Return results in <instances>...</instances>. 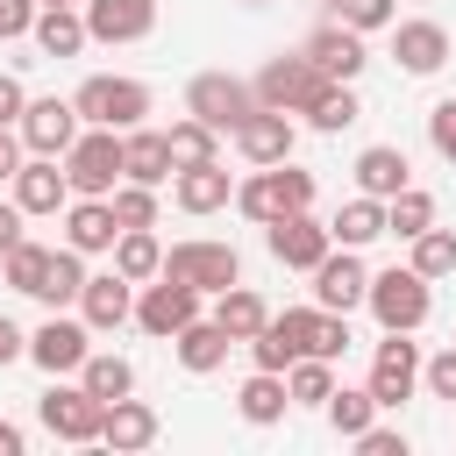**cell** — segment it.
Listing matches in <instances>:
<instances>
[{
  "label": "cell",
  "mask_w": 456,
  "mask_h": 456,
  "mask_svg": "<svg viewBox=\"0 0 456 456\" xmlns=\"http://www.w3.org/2000/svg\"><path fill=\"white\" fill-rule=\"evenodd\" d=\"M299 207H314V171H299L292 157L285 164H256L249 178H235V214L242 221H278V214H299Z\"/></svg>",
  "instance_id": "obj_1"
},
{
  "label": "cell",
  "mask_w": 456,
  "mask_h": 456,
  "mask_svg": "<svg viewBox=\"0 0 456 456\" xmlns=\"http://www.w3.org/2000/svg\"><path fill=\"white\" fill-rule=\"evenodd\" d=\"M363 306H370V321H378V328H406V335H420V328H428V314H435V285H428L413 264H392V271H370Z\"/></svg>",
  "instance_id": "obj_2"
},
{
  "label": "cell",
  "mask_w": 456,
  "mask_h": 456,
  "mask_svg": "<svg viewBox=\"0 0 456 456\" xmlns=\"http://www.w3.org/2000/svg\"><path fill=\"white\" fill-rule=\"evenodd\" d=\"M71 107H78L86 128H135L150 114V86L142 78H121V71H93V78H78Z\"/></svg>",
  "instance_id": "obj_3"
},
{
  "label": "cell",
  "mask_w": 456,
  "mask_h": 456,
  "mask_svg": "<svg viewBox=\"0 0 456 456\" xmlns=\"http://www.w3.org/2000/svg\"><path fill=\"white\" fill-rule=\"evenodd\" d=\"M57 164H64L71 192L107 200V192L121 185V128H78V135H71V150H64Z\"/></svg>",
  "instance_id": "obj_4"
},
{
  "label": "cell",
  "mask_w": 456,
  "mask_h": 456,
  "mask_svg": "<svg viewBox=\"0 0 456 456\" xmlns=\"http://www.w3.org/2000/svg\"><path fill=\"white\" fill-rule=\"evenodd\" d=\"M164 278H185L192 292H228L235 278H242V256H235V242H214V235H185V242H171L164 249Z\"/></svg>",
  "instance_id": "obj_5"
},
{
  "label": "cell",
  "mask_w": 456,
  "mask_h": 456,
  "mask_svg": "<svg viewBox=\"0 0 456 456\" xmlns=\"http://www.w3.org/2000/svg\"><path fill=\"white\" fill-rule=\"evenodd\" d=\"M370 399H378V413H399L413 392H420V342L406 335V328H385V342L370 349Z\"/></svg>",
  "instance_id": "obj_6"
},
{
  "label": "cell",
  "mask_w": 456,
  "mask_h": 456,
  "mask_svg": "<svg viewBox=\"0 0 456 456\" xmlns=\"http://www.w3.org/2000/svg\"><path fill=\"white\" fill-rule=\"evenodd\" d=\"M100 399L78 385V378H50V392L36 399V420H43V435H57V442H71V449H93L100 442Z\"/></svg>",
  "instance_id": "obj_7"
},
{
  "label": "cell",
  "mask_w": 456,
  "mask_h": 456,
  "mask_svg": "<svg viewBox=\"0 0 456 456\" xmlns=\"http://www.w3.org/2000/svg\"><path fill=\"white\" fill-rule=\"evenodd\" d=\"M185 114H200L214 135H235V128L256 114V86L235 78V71H200V78L185 86Z\"/></svg>",
  "instance_id": "obj_8"
},
{
  "label": "cell",
  "mask_w": 456,
  "mask_h": 456,
  "mask_svg": "<svg viewBox=\"0 0 456 456\" xmlns=\"http://www.w3.org/2000/svg\"><path fill=\"white\" fill-rule=\"evenodd\" d=\"M200 299H207V292H192L185 278H164V271H157L150 285H135V328L157 335V342H171L185 321H200Z\"/></svg>",
  "instance_id": "obj_9"
},
{
  "label": "cell",
  "mask_w": 456,
  "mask_h": 456,
  "mask_svg": "<svg viewBox=\"0 0 456 456\" xmlns=\"http://www.w3.org/2000/svg\"><path fill=\"white\" fill-rule=\"evenodd\" d=\"M93 356V328L64 306V314H50L36 335H28V363L43 370V378H78V363Z\"/></svg>",
  "instance_id": "obj_10"
},
{
  "label": "cell",
  "mask_w": 456,
  "mask_h": 456,
  "mask_svg": "<svg viewBox=\"0 0 456 456\" xmlns=\"http://www.w3.org/2000/svg\"><path fill=\"white\" fill-rule=\"evenodd\" d=\"M264 249H271L285 271H314V264L335 249V235H328V221H321L314 207H299V214H278V221H264Z\"/></svg>",
  "instance_id": "obj_11"
},
{
  "label": "cell",
  "mask_w": 456,
  "mask_h": 456,
  "mask_svg": "<svg viewBox=\"0 0 456 456\" xmlns=\"http://www.w3.org/2000/svg\"><path fill=\"white\" fill-rule=\"evenodd\" d=\"M249 86H256V107L299 114V107L321 93V71H314V57H306V50H278V57H271V64H264Z\"/></svg>",
  "instance_id": "obj_12"
},
{
  "label": "cell",
  "mask_w": 456,
  "mask_h": 456,
  "mask_svg": "<svg viewBox=\"0 0 456 456\" xmlns=\"http://www.w3.org/2000/svg\"><path fill=\"white\" fill-rule=\"evenodd\" d=\"M306 278H314V306H328V314H356L363 292H370V264H363V249H342V242H335Z\"/></svg>",
  "instance_id": "obj_13"
},
{
  "label": "cell",
  "mask_w": 456,
  "mask_h": 456,
  "mask_svg": "<svg viewBox=\"0 0 456 456\" xmlns=\"http://www.w3.org/2000/svg\"><path fill=\"white\" fill-rule=\"evenodd\" d=\"M78 128H86V121H78V107H71V100H57V93L28 100V107H21V121H14V135H21V150H28V157H64Z\"/></svg>",
  "instance_id": "obj_14"
},
{
  "label": "cell",
  "mask_w": 456,
  "mask_h": 456,
  "mask_svg": "<svg viewBox=\"0 0 456 456\" xmlns=\"http://www.w3.org/2000/svg\"><path fill=\"white\" fill-rule=\"evenodd\" d=\"M306 342H314V299L306 306H285V314H271L242 349H249V363L256 370H285L292 356H306Z\"/></svg>",
  "instance_id": "obj_15"
},
{
  "label": "cell",
  "mask_w": 456,
  "mask_h": 456,
  "mask_svg": "<svg viewBox=\"0 0 456 456\" xmlns=\"http://www.w3.org/2000/svg\"><path fill=\"white\" fill-rule=\"evenodd\" d=\"M93 335H114V328H128L135 321V285L121 278V271H86V285H78V306H71Z\"/></svg>",
  "instance_id": "obj_16"
},
{
  "label": "cell",
  "mask_w": 456,
  "mask_h": 456,
  "mask_svg": "<svg viewBox=\"0 0 456 456\" xmlns=\"http://www.w3.org/2000/svg\"><path fill=\"white\" fill-rule=\"evenodd\" d=\"M14 192V207L28 214V221H50V214H64V200H71V178H64V164L57 157H21V171L7 178Z\"/></svg>",
  "instance_id": "obj_17"
},
{
  "label": "cell",
  "mask_w": 456,
  "mask_h": 456,
  "mask_svg": "<svg viewBox=\"0 0 456 456\" xmlns=\"http://www.w3.org/2000/svg\"><path fill=\"white\" fill-rule=\"evenodd\" d=\"M392 57H399V71H406V78H435V71L449 64V28H442V21H428V14L392 21Z\"/></svg>",
  "instance_id": "obj_18"
},
{
  "label": "cell",
  "mask_w": 456,
  "mask_h": 456,
  "mask_svg": "<svg viewBox=\"0 0 456 456\" xmlns=\"http://www.w3.org/2000/svg\"><path fill=\"white\" fill-rule=\"evenodd\" d=\"M299 50L314 57V71H321V78H349V86H356V78H363V64H370V50H363V36H356L349 21H321Z\"/></svg>",
  "instance_id": "obj_19"
},
{
  "label": "cell",
  "mask_w": 456,
  "mask_h": 456,
  "mask_svg": "<svg viewBox=\"0 0 456 456\" xmlns=\"http://www.w3.org/2000/svg\"><path fill=\"white\" fill-rule=\"evenodd\" d=\"M164 435V420H157V406L150 399H107V413H100V449H114V456H135V449H150Z\"/></svg>",
  "instance_id": "obj_20"
},
{
  "label": "cell",
  "mask_w": 456,
  "mask_h": 456,
  "mask_svg": "<svg viewBox=\"0 0 456 456\" xmlns=\"http://www.w3.org/2000/svg\"><path fill=\"white\" fill-rule=\"evenodd\" d=\"M93 43H142L157 28V0H78Z\"/></svg>",
  "instance_id": "obj_21"
},
{
  "label": "cell",
  "mask_w": 456,
  "mask_h": 456,
  "mask_svg": "<svg viewBox=\"0 0 456 456\" xmlns=\"http://www.w3.org/2000/svg\"><path fill=\"white\" fill-rule=\"evenodd\" d=\"M235 150H242V164H285V157L299 150V128H292V114L256 107V114L235 128Z\"/></svg>",
  "instance_id": "obj_22"
},
{
  "label": "cell",
  "mask_w": 456,
  "mask_h": 456,
  "mask_svg": "<svg viewBox=\"0 0 456 456\" xmlns=\"http://www.w3.org/2000/svg\"><path fill=\"white\" fill-rule=\"evenodd\" d=\"M57 221H64V242H71L78 256H107V249H114V235H121L114 207H107V200H86V192H71Z\"/></svg>",
  "instance_id": "obj_23"
},
{
  "label": "cell",
  "mask_w": 456,
  "mask_h": 456,
  "mask_svg": "<svg viewBox=\"0 0 456 456\" xmlns=\"http://www.w3.org/2000/svg\"><path fill=\"white\" fill-rule=\"evenodd\" d=\"M228 349H242L214 314H200V321H185L178 335H171V356H178V370H192V378H207V370H221L228 363Z\"/></svg>",
  "instance_id": "obj_24"
},
{
  "label": "cell",
  "mask_w": 456,
  "mask_h": 456,
  "mask_svg": "<svg viewBox=\"0 0 456 456\" xmlns=\"http://www.w3.org/2000/svg\"><path fill=\"white\" fill-rule=\"evenodd\" d=\"M171 200H178V214H221L235 200V178H228L221 157L214 164H185V171H171Z\"/></svg>",
  "instance_id": "obj_25"
},
{
  "label": "cell",
  "mask_w": 456,
  "mask_h": 456,
  "mask_svg": "<svg viewBox=\"0 0 456 456\" xmlns=\"http://www.w3.org/2000/svg\"><path fill=\"white\" fill-rule=\"evenodd\" d=\"M121 178H135V185H171V142H164V128H121Z\"/></svg>",
  "instance_id": "obj_26"
},
{
  "label": "cell",
  "mask_w": 456,
  "mask_h": 456,
  "mask_svg": "<svg viewBox=\"0 0 456 456\" xmlns=\"http://www.w3.org/2000/svg\"><path fill=\"white\" fill-rule=\"evenodd\" d=\"M299 114H306V128H314V135H342V128H356V121H363V100H356V86H349V78H321V93H314Z\"/></svg>",
  "instance_id": "obj_27"
},
{
  "label": "cell",
  "mask_w": 456,
  "mask_h": 456,
  "mask_svg": "<svg viewBox=\"0 0 456 456\" xmlns=\"http://www.w3.org/2000/svg\"><path fill=\"white\" fill-rule=\"evenodd\" d=\"M399 185H413V164H406V150H399V142H370V150H356V192L392 200Z\"/></svg>",
  "instance_id": "obj_28"
},
{
  "label": "cell",
  "mask_w": 456,
  "mask_h": 456,
  "mask_svg": "<svg viewBox=\"0 0 456 456\" xmlns=\"http://www.w3.org/2000/svg\"><path fill=\"white\" fill-rule=\"evenodd\" d=\"M235 413H242L249 428H278V420L292 413V399H285V370H249V378L235 385Z\"/></svg>",
  "instance_id": "obj_29"
},
{
  "label": "cell",
  "mask_w": 456,
  "mask_h": 456,
  "mask_svg": "<svg viewBox=\"0 0 456 456\" xmlns=\"http://www.w3.org/2000/svg\"><path fill=\"white\" fill-rule=\"evenodd\" d=\"M28 36H36V50H43V57H78V50L93 43V36H86V14H78V7H36Z\"/></svg>",
  "instance_id": "obj_30"
},
{
  "label": "cell",
  "mask_w": 456,
  "mask_h": 456,
  "mask_svg": "<svg viewBox=\"0 0 456 456\" xmlns=\"http://www.w3.org/2000/svg\"><path fill=\"white\" fill-rule=\"evenodd\" d=\"M328 235H335L342 249H370V242L385 235V200H370V192L342 200V207L328 214Z\"/></svg>",
  "instance_id": "obj_31"
},
{
  "label": "cell",
  "mask_w": 456,
  "mask_h": 456,
  "mask_svg": "<svg viewBox=\"0 0 456 456\" xmlns=\"http://www.w3.org/2000/svg\"><path fill=\"white\" fill-rule=\"evenodd\" d=\"M107 256H114V271H121L128 285H150V278L164 271V242H157V228H121Z\"/></svg>",
  "instance_id": "obj_32"
},
{
  "label": "cell",
  "mask_w": 456,
  "mask_h": 456,
  "mask_svg": "<svg viewBox=\"0 0 456 456\" xmlns=\"http://www.w3.org/2000/svg\"><path fill=\"white\" fill-rule=\"evenodd\" d=\"M78 285H86V256H78L71 242H57V249H50V264H43L36 299H43L50 314H64V306H78Z\"/></svg>",
  "instance_id": "obj_33"
},
{
  "label": "cell",
  "mask_w": 456,
  "mask_h": 456,
  "mask_svg": "<svg viewBox=\"0 0 456 456\" xmlns=\"http://www.w3.org/2000/svg\"><path fill=\"white\" fill-rule=\"evenodd\" d=\"M321 420H328L342 442H356V435L378 420V399H370V385H335V392L321 399Z\"/></svg>",
  "instance_id": "obj_34"
},
{
  "label": "cell",
  "mask_w": 456,
  "mask_h": 456,
  "mask_svg": "<svg viewBox=\"0 0 456 456\" xmlns=\"http://www.w3.org/2000/svg\"><path fill=\"white\" fill-rule=\"evenodd\" d=\"M214 321H221V328H228L235 342H249V335H256V328L271 321V306H264V292H249V285L235 278L228 292H214Z\"/></svg>",
  "instance_id": "obj_35"
},
{
  "label": "cell",
  "mask_w": 456,
  "mask_h": 456,
  "mask_svg": "<svg viewBox=\"0 0 456 456\" xmlns=\"http://www.w3.org/2000/svg\"><path fill=\"white\" fill-rule=\"evenodd\" d=\"M78 385H86L100 406H107V399H128V392H135V363L114 356V349H93V356L78 363Z\"/></svg>",
  "instance_id": "obj_36"
},
{
  "label": "cell",
  "mask_w": 456,
  "mask_h": 456,
  "mask_svg": "<svg viewBox=\"0 0 456 456\" xmlns=\"http://www.w3.org/2000/svg\"><path fill=\"white\" fill-rule=\"evenodd\" d=\"M406 264L435 285V278H456V228H442V221H428L413 242H406Z\"/></svg>",
  "instance_id": "obj_37"
},
{
  "label": "cell",
  "mask_w": 456,
  "mask_h": 456,
  "mask_svg": "<svg viewBox=\"0 0 456 456\" xmlns=\"http://www.w3.org/2000/svg\"><path fill=\"white\" fill-rule=\"evenodd\" d=\"M164 142H171V171H185V164H214V157H221V135H214L200 114H178V121L164 128Z\"/></svg>",
  "instance_id": "obj_38"
},
{
  "label": "cell",
  "mask_w": 456,
  "mask_h": 456,
  "mask_svg": "<svg viewBox=\"0 0 456 456\" xmlns=\"http://www.w3.org/2000/svg\"><path fill=\"white\" fill-rule=\"evenodd\" d=\"M328 392H335V363H328V356H292V363H285V399H292V406H314V413H321Z\"/></svg>",
  "instance_id": "obj_39"
},
{
  "label": "cell",
  "mask_w": 456,
  "mask_h": 456,
  "mask_svg": "<svg viewBox=\"0 0 456 456\" xmlns=\"http://www.w3.org/2000/svg\"><path fill=\"white\" fill-rule=\"evenodd\" d=\"M428 221H435V192H420V185H399V192L385 200V235L413 242V235H420Z\"/></svg>",
  "instance_id": "obj_40"
},
{
  "label": "cell",
  "mask_w": 456,
  "mask_h": 456,
  "mask_svg": "<svg viewBox=\"0 0 456 456\" xmlns=\"http://www.w3.org/2000/svg\"><path fill=\"white\" fill-rule=\"evenodd\" d=\"M43 264H50V249L28 242V235H21L14 249H0V278H7L14 292H28V299H36V285H43Z\"/></svg>",
  "instance_id": "obj_41"
},
{
  "label": "cell",
  "mask_w": 456,
  "mask_h": 456,
  "mask_svg": "<svg viewBox=\"0 0 456 456\" xmlns=\"http://www.w3.org/2000/svg\"><path fill=\"white\" fill-rule=\"evenodd\" d=\"M107 207H114V221H121V228H157V185L121 178V185L107 192Z\"/></svg>",
  "instance_id": "obj_42"
},
{
  "label": "cell",
  "mask_w": 456,
  "mask_h": 456,
  "mask_svg": "<svg viewBox=\"0 0 456 456\" xmlns=\"http://www.w3.org/2000/svg\"><path fill=\"white\" fill-rule=\"evenodd\" d=\"M306 356H328V363H342V356H349V314H328V306H314V342H306Z\"/></svg>",
  "instance_id": "obj_43"
},
{
  "label": "cell",
  "mask_w": 456,
  "mask_h": 456,
  "mask_svg": "<svg viewBox=\"0 0 456 456\" xmlns=\"http://www.w3.org/2000/svg\"><path fill=\"white\" fill-rule=\"evenodd\" d=\"M335 21H349L356 36H378L399 21V0H335Z\"/></svg>",
  "instance_id": "obj_44"
},
{
  "label": "cell",
  "mask_w": 456,
  "mask_h": 456,
  "mask_svg": "<svg viewBox=\"0 0 456 456\" xmlns=\"http://www.w3.org/2000/svg\"><path fill=\"white\" fill-rule=\"evenodd\" d=\"M420 392L456 406V342H449V349H435V356H420Z\"/></svg>",
  "instance_id": "obj_45"
},
{
  "label": "cell",
  "mask_w": 456,
  "mask_h": 456,
  "mask_svg": "<svg viewBox=\"0 0 456 456\" xmlns=\"http://www.w3.org/2000/svg\"><path fill=\"white\" fill-rule=\"evenodd\" d=\"M428 142H435V157H442V164H456V93L428 107Z\"/></svg>",
  "instance_id": "obj_46"
},
{
  "label": "cell",
  "mask_w": 456,
  "mask_h": 456,
  "mask_svg": "<svg viewBox=\"0 0 456 456\" xmlns=\"http://www.w3.org/2000/svg\"><path fill=\"white\" fill-rule=\"evenodd\" d=\"M356 456H406V428H378V420H370V428L356 435Z\"/></svg>",
  "instance_id": "obj_47"
},
{
  "label": "cell",
  "mask_w": 456,
  "mask_h": 456,
  "mask_svg": "<svg viewBox=\"0 0 456 456\" xmlns=\"http://www.w3.org/2000/svg\"><path fill=\"white\" fill-rule=\"evenodd\" d=\"M21 107H28V86H21L14 71H0V128H14V121H21Z\"/></svg>",
  "instance_id": "obj_48"
},
{
  "label": "cell",
  "mask_w": 456,
  "mask_h": 456,
  "mask_svg": "<svg viewBox=\"0 0 456 456\" xmlns=\"http://www.w3.org/2000/svg\"><path fill=\"white\" fill-rule=\"evenodd\" d=\"M28 21H36V0H0V43L28 36Z\"/></svg>",
  "instance_id": "obj_49"
},
{
  "label": "cell",
  "mask_w": 456,
  "mask_h": 456,
  "mask_svg": "<svg viewBox=\"0 0 456 456\" xmlns=\"http://www.w3.org/2000/svg\"><path fill=\"white\" fill-rule=\"evenodd\" d=\"M21 356H28V335H21V328L0 314V370H7V363H21Z\"/></svg>",
  "instance_id": "obj_50"
},
{
  "label": "cell",
  "mask_w": 456,
  "mask_h": 456,
  "mask_svg": "<svg viewBox=\"0 0 456 456\" xmlns=\"http://www.w3.org/2000/svg\"><path fill=\"white\" fill-rule=\"evenodd\" d=\"M21 157H28V150H21V135H14V128H0V185L21 171Z\"/></svg>",
  "instance_id": "obj_51"
},
{
  "label": "cell",
  "mask_w": 456,
  "mask_h": 456,
  "mask_svg": "<svg viewBox=\"0 0 456 456\" xmlns=\"http://www.w3.org/2000/svg\"><path fill=\"white\" fill-rule=\"evenodd\" d=\"M21 221H28V214H21L14 200H0V249H14V242H21Z\"/></svg>",
  "instance_id": "obj_52"
},
{
  "label": "cell",
  "mask_w": 456,
  "mask_h": 456,
  "mask_svg": "<svg viewBox=\"0 0 456 456\" xmlns=\"http://www.w3.org/2000/svg\"><path fill=\"white\" fill-rule=\"evenodd\" d=\"M21 449H28V435H21L14 420H0V456H21Z\"/></svg>",
  "instance_id": "obj_53"
},
{
  "label": "cell",
  "mask_w": 456,
  "mask_h": 456,
  "mask_svg": "<svg viewBox=\"0 0 456 456\" xmlns=\"http://www.w3.org/2000/svg\"><path fill=\"white\" fill-rule=\"evenodd\" d=\"M36 7H78V0H36Z\"/></svg>",
  "instance_id": "obj_54"
},
{
  "label": "cell",
  "mask_w": 456,
  "mask_h": 456,
  "mask_svg": "<svg viewBox=\"0 0 456 456\" xmlns=\"http://www.w3.org/2000/svg\"><path fill=\"white\" fill-rule=\"evenodd\" d=\"M242 7H271V0H242Z\"/></svg>",
  "instance_id": "obj_55"
},
{
  "label": "cell",
  "mask_w": 456,
  "mask_h": 456,
  "mask_svg": "<svg viewBox=\"0 0 456 456\" xmlns=\"http://www.w3.org/2000/svg\"><path fill=\"white\" fill-rule=\"evenodd\" d=\"M328 7H335V0H328Z\"/></svg>",
  "instance_id": "obj_56"
}]
</instances>
